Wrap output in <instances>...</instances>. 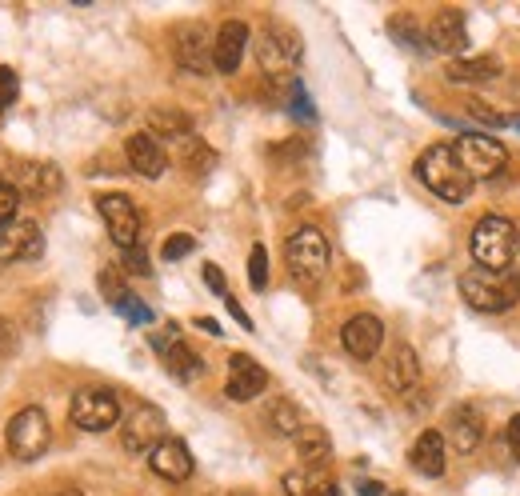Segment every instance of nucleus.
I'll use <instances>...</instances> for the list:
<instances>
[{"mask_svg":"<svg viewBox=\"0 0 520 496\" xmlns=\"http://www.w3.org/2000/svg\"><path fill=\"white\" fill-rule=\"evenodd\" d=\"M48 440H52V428H48L44 408H20V412L8 420V428H4V444H8V452H12L16 460H36V456H44Z\"/></svg>","mask_w":520,"mask_h":496,"instance_id":"nucleus-6","label":"nucleus"},{"mask_svg":"<svg viewBox=\"0 0 520 496\" xmlns=\"http://www.w3.org/2000/svg\"><path fill=\"white\" fill-rule=\"evenodd\" d=\"M120 312H124V316H128L132 324H152V308H148L144 300H136L132 292L124 296V304H120Z\"/></svg>","mask_w":520,"mask_h":496,"instance_id":"nucleus-37","label":"nucleus"},{"mask_svg":"<svg viewBox=\"0 0 520 496\" xmlns=\"http://www.w3.org/2000/svg\"><path fill=\"white\" fill-rule=\"evenodd\" d=\"M148 464H152L156 476H164V480H172V484H180V480L192 476V452H188V444L176 440V436H164V440L148 452Z\"/></svg>","mask_w":520,"mask_h":496,"instance_id":"nucleus-15","label":"nucleus"},{"mask_svg":"<svg viewBox=\"0 0 520 496\" xmlns=\"http://www.w3.org/2000/svg\"><path fill=\"white\" fill-rule=\"evenodd\" d=\"M196 324H200V328H204V332H216V336H220V324H216V320H208V316H200V320H196Z\"/></svg>","mask_w":520,"mask_h":496,"instance_id":"nucleus-45","label":"nucleus"},{"mask_svg":"<svg viewBox=\"0 0 520 496\" xmlns=\"http://www.w3.org/2000/svg\"><path fill=\"white\" fill-rule=\"evenodd\" d=\"M416 176L424 180L428 192H436V196L448 200V204H460V200H468V192H472V176L460 168L452 144H432V148H424V156L416 160Z\"/></svg>","mask_w":520,"mask_h":496,"instance_id":"nucleus-3","label":"nucleus"},{"mask_svg":"<svg viewBox=\"0 0 520 496\" xmlns=\"http://www.w3.org/2000/svg\"><path fill=\"white\" fill-rule=\"evenodd\" d=\"M460 296L476 312H508L520 300V272L516 268L488 272L472 264L468 272H460Z\"/></svg>","mask_w":520,"mask_h":496,"instance_id":"nucleus-2","label":"nucleus"},{"mask_svg":"<svg viewBox=\"0 0 520 496\" xmlns=\"http://www.w3.org/2000/svg\"><path fill=\"white\" fill-rule=\"evenodd\" d=\"M12 348H16V328L8 316H0V356H12Z\"/></svg>","mask_w":520,"mask_h":496,"instance_id":"nucleus-40","label":"nucleus"},{"mask_svg":"<svg viewBox=\"0 0 520 496\" xmlns=\"http://www.w3.org/2000/svg\"><path fill=\"white\" fill-rule=\"evenodd\" d=\"M56 496H84V492H72V488H64V492H56Z\"/></svg>","mask_w":520,"mask_h":496,"instance_id":"nucleus-46","label":"nucleus"},{"mask_svg":"<svg viewBox=\"0 0 520 496\" xmlns=\"http://www.w3.org/2000/svg\"><path fill=\"white\" fill-rule=\"evenodd\" d=\"M204 284H208L216 296H228V280H224V272H220L216 264H204Z\"/></svg>","mask_w":520,"mask_h":496,"instance_id":"nucleus-39","label":"nucleus"},{"mask_svg":"<svg viewBox=\"0 0 520 496\" xmlns=\"http://www.w3.org/2000/svg\"><path fill=\"white\" fill-rule=\"evenodd\" d=\"M68 420L84 432H108L112 424H120V400L112 388H80L72 396Z\"/></svg>","mask_w":520,"mask_h":496,"instance_id":"nucleus-7","label":"nucleus"},{"mask_svg":"<svg viewBox=\"0 0 520 496\" xmlns=\"http://www.w3.org/2000/svg\"><path fill=\"white\" fill-rule=\"evenodd\" d=\"M284 492L288 496H336V480L324 476L320 468H304V472L284 476Z\"/></svg>","mask_w":520,"mask_h":496,"instance_id":"nucleus-25","label":"nucleus"},{"mask_svg":"<svg viewBox=\"0 0 520 496\" xmlns=\"http://www.w3.org/2000/svg\"><path fill=\"white\" fill-rule=\"evenodd\" d=\"M288 104H292V112H296V116L312 120V104H308V96H304V88H300V84L292 88V100H288Z\"/></svg>","mask_w":520,"mask_h":496,"instance_id":"nucleus-41","label":"nucleus"},{"mask_svg":"<svg viewBox=\"0 0 520 496\" xmlns=\"http://www.w3.org/2000/svg\"><path fill=\"white\" fill-rule=\"evenodd\" d=\"M264 424L276 432V436H296L300 428H304V420H300V408L292 404V400H272L268 408H264Z\"/></svg>","mask_w":520,"mask_h":496,"instance_id":"nucleus-26","label":"nucleus"},{"mask_svg":"<svg viewBox=\"0 0 520 496\" xmlns=\"http://www.w3.org/2000/svg\"><path fill=\"white\" fill-rule=\"evenodd\" d=\"M96 284H100V296H104L112 308H120V304H124L128 288H124V280H120V272H116V268H104V272L96 276Z\"/></svg>","mask_w":520,"mask_h":496,"instance_id":"nucleus-31","label":"nucleus"},{"mask_svg":"<svg viewBox=\"0 0 520 496\" xmlns=\"http://www.w3.org/2000/svg\"><path fill=\"white\" fill-rule=\"evenodd\" d=\"M160 356H164V368H168L176 380H184V384H188V380H196V376L204 372L200 352H196L192 344H184V340H176V344H172V348H164Z\"/></svg>","mask_w":520,"mask_h":496,"instance_id":"nucleus-24","label":"nucleus"},{"mask_svg":"<svg viewBox=\"0 0 520 496\" xmlns=\"http://www.w3.org/2000/svg\"><path fill=\"white\" fill-rule=\"evenodd\" d=\"M44 232L36 220H12L0 228V260H40Z\"/></svg>","mask_w":520,"mask_h":496,"instance_id":"nucleus-12","label":"nucleus"},{"mask_svg":"<svg viewBox=\"0 0 520 496\" xmlns=\"http://www.w3.org/2000/svg\"><path fill=\"white\" fill-rule=\"evenodd\" d=\"M120 264H124L132 276H148V272H152V260H148V252H144L140 244H136V248H124V252H120Z\"/></svg>","mask_w":520,"mask_h":496,"instance_id":"nucleus-35","label":"nucleus"},{"mask_svg":"<svg viewBox=\"0 0 520 496\" xmlns=\"http://www.w3.org/2000/svg\"><path fill=\"white\" fill-rule=\"evenodd\" d=\"M444 464H448V456H444V436H440L436 428L420 432L416 444H412V468L424 472V476H444Z\"/></svg>","mask_w":520,"mask_h":496,"instance_id":"nucleus-21","label":"nucleus"},{"mask_svg":"<svg viewBox=\"0 0 520 496\" xmlns=\"http://www.w3.org/2000/svg\"><path fill=\"white\" fill-rule=\"evenodd\" d=\"M424 44H428L432 52H444V56L460 52V48L468 44L464 16H460L456 8H444V12H436V16H432V24H428V32H424Z\"/></svg>","mask_w":520,"mask_h":496,"instance_id":"nucleus-17","label":"nucleus"},{"mask_svg":"<svg viewBox=\"0 0 520 496\" xmlns=\"http://www.w3.org/2000/svg\"><path fill=\"white\" fill-rule=\"evenodd\" d=\"M244 48H248V24L244 20H224L216 28V40H212V68L232 76L244 60Z\"/></svg>","mask_w":520,"mask_h":496,"instance_id":"nucleus-13","label":"nucleus"},{"mask_svg":"<svg viewBox=\"0 0 520 496\" xmlns=\"http://www.w3.org/2000/svg\"><path fill=\"white\" fill-rule=\"evenodd\" d=\"M448 440L460 456H472L484 440V416L476 408H456L452 420H448Z\"/></svg>","mask_w":520,"mask_h":496,"instance_id":"nucleus-20","label":"nucleus"},{"mask_svg":"<svg viewBox=\"0 0 520 496\" xmlns=\"http://www.w3.org/2000/svg\"><path fill=\"white\" fill-rule=\"evenodd\" d=\"M468 116H472V120H480L484 128H504V116H500V112H492L484 100H468Z\"/></svg>","mask_w":520,"mask_h":496,"instance_id":"nucleus-36","label":"nucleus"},{"mask_svg":"<svg viewBox=\"0 0 520 496\" xmlns=\"http://www.w3.org/2000/svg\"><path fill=\"white\" fill-rule=\"evenodd\" d=\"M508 448H512V456H516V464H520V416L508 420Z\"/></svg>","mask_w":520,"mask_h":496,"instance_id":"nucleus-42","label":"nucleus"},{"mask_svg":"<svg viewBox=\"0 0 520 496\" xmlns=\"http://www.w3.org/2000/svg\"><path fill=\"white\" fill-rule=\"evenodd\" d=\"M212 164H216V152L192 140V144H188V152H184V168H188L192 176H204V172H212Z\"/></svg>","mask_w":520,"mask_h":496,"instance_id":"nucleus-32","label":"nucleus"},{"mask_svg":"<svg viewBox=\"0 0 520 496\" xmlns=\"http://www.w3.org/2000/svg\"><path fill=\"white\" fill-rule=\"evenodd\" d=\"M452 152H456L460 168H464L472 180H492V176H500L504 164H508V152H504L492 136H484V132H464V136H456Z\"/></svg>","mask_w":520,"mask_h":496,"instance_id":"nucleus-5","label":"nucleus"},{"mask_svg":"<svg viewBox=\"0 0 520 496\" xmlns=\"http://www.w3.org/2000/svg\"><path fill=\"white\" fill-rule=\"evenodd\" d=\"M224 496H248V492H224Z\"/></svg>","mask_w":520,"mask_h":496,"instance_id":"nucleus-47","label":"nucleus"},{"mask_svg":"<svg viewBox=\"0 0 520 496\" xmlns=\"http://www.w3.org/2000/svg\"><path fill=\"white\" fill-rule=\"evenodd\" d=\"M192 248H196V240H192L188 232H172V236L164 240V248H160V256H164V260H184V256H188Z\"/></svg>","mask_w":520,"mask_h":496,"instance_id":"nucleus-33","label":"nucleus"},{"mask_svg":"<svg viewBox=\"0 0 520 496\" xmlns=\"http://www.w3.org/2000/svg\"><path fill=\"white\" fill-rule=\"evenodd\" d=\"M124 156H128V168H132L136 176H148V180H156V176L164 172V164H168V156H164V148L156 144L152 132H136V136H128Z\"/></svg>","mask_w":520,"mask_h":496,"instance_id":"nucleus-18","label":"nucleus"},{"mask_svg":"<svg viewBox=\"0 0 520 496\" xmlns=\"http://www.w3.org/2000/svg\"><path fill=\"white\" fill-rule=\"evenodd\" d=\"M468 252H472V264L476 268H488V272H504L512 268L516 252H520V232L512 220L488 212L476 220L472 236H468Z\"/></svg>","mask_w":520,"mask_h":496,"instance_id":"nucleus-1","label":"nucleus"},{"mask_svg":"<svg viewBox=\"0 0 520 496\" xmlns=\"http://www.w3.org/2000/svg\"><path fill=\"white\" fill-rule=\"evenodd\" d=\"M256 60L268 76H288L300 64V36L288 24H268L256 36Z\"/></svg>","mask_w":520,"mask_h":496,"instance_id":"nucleus-8","label":"nucleus"},{"mask_svg":"<svg viewBox=\"0 0 520 496\" xmlns=\"http://www.w3.org/2000/svg\"><path fill=\"white\" fill-rule=\"evenodd\" d=\"M172 52H176V64L188 68V72H208L212 68V44H208L200 24H184L172 36Z\"/></svg>","mask_w":520,"mask_h":496,"instance_id":"nucleus-16","label":"nucleus"},{"mask_svg":"<svg viewBox=\"0 0 520 496\" xmlns=\"http://www.w3.org/2000/svg\"><path fill=\"white\" fill-rule=\"evenodd\" d=\"M284 256H288V272L300 284H316L328 272V240L324 232H316L312 224H300L288 240H284Z\"/></svg>","mask_w":520,"mask_h":496,"instance_id":"nucleus-4","label":"nucleus"},{"mask_svg":"<svg viewBox=\"0 0 520 496\" xmlns=\"http://www.w3.org/2000/svg\"><path fill=\"white\" fill-rule=\"evenodd\" d=\"M264 388H268V372H264L252 356L232 352V356H228V384H224L228 400H252V396H260Z\"/></svg>","mask_w":520,"mask_h":496,"instance_id":"nucleus-14","label":"nucleus"},{"mask_svg":"<svg viewBox=\"0 0 520 496\" xmlns=\"http://www.w3.org/2000/svg\"><path fill=\"white\" fill-rule=\"evenodd\" d=\"M224 300H228V312H232V316H236V324H240V328H248V332H252V320H248V312H244V308H240V304H236V300H232V296H224Z\"/></svg>","mask_w":520,"mask_h":496,"instance_id":"nucleus-43","label":"nucleus"},{"mask_svg":"<svg viewBox=\"0 0 520 496\" xmlns=\"http://www.w3.org/2000/svg\"><path fill=\"white\" fill-rule=\"evenodd\" d=\"M356 492H360V496H380L384 488H380V480H360V484H356Z\"/></svg>","mask_w":520,"mask_h":496,"instance_id":"nucleus-44","label":"nucleus"},{"mask_svg":"<svg viewBox=\"0 0 520 496\" xmlns=\"http://www.w3.org/2000/svg\"><path fill=\"white\" fill-rule=\"evenodd\" d=\"M148 128H152V136H188L192 132V116H184L180 108H152L148 112Z\"/></svg>","mask_w":520,"mask_h":496,"instance_id":"nucleus-27","label":"nucleus"},{"mask_svg":"<svg viewBox=\"0 0 520 496\" xmlns=\"http://www.w3.org/2000/svg\"><path fill=\"white\" fill-rule=\"evenodd\" d=\"M292 440H296V456L304 468H324V460L332 456V436L320 424H304Z\"/></svg>","mask_w":520,"mask_h":496,"instance_id":"nucleus-22","label":"nucleus"},{"mask_svg":"<svg viewBox=\"0 0 520 496\" xmlns=\"http://www.w3.org/2000/svg\"><path fill=\"white\" fill-rule=\"evenodd\" d=\"M24 184H28V192H36V196H52V192H60V168L56 164H28L24 168Z\"/></svg>","mask_w":520,"mask_h":496,"instance_id":"nucleus-28","label":"nucleus"},{"mask_svg":"<svg viewBox=\"0 0 520 496\" xmlns=\"http://www.w3.org/2000/svg\"><path fill=\"white\" fill-rule=\"evenodd\" d=\"M248 280L256 292L268 288V248L264 244H252V252H248Z\"/></svg>","mask_w":520,"mask_h":496,"instance_id":"nucleus-30","label":"nucleus"},{"mask_svg":"<svg viewBox=\"0 0 520 496\" xmlns=\"http://www.w3.org/2000/svg\"><path fill=\"white\" fill-rule=\"evenodd\" d=\"M340 344H344V352H348L352 360H372V356L380 352V344H384V324H380L372 312H356V316L344 320Z\"/></svg>","mask_w":520,"mask_h":496,"instance_id":"nucleus-10","label":"nucleus"},{"mask_svg":"<svg viewBox=\"0 0 520 496\" xmlns=\"http://www.w3.org/2000/svg\"><path fill=\"white\" fill-rule=\"evenodd\" d=\"M16 208H20V188L0 180V228L16 220Z\"/></svg>","mask_w":520,"mask_h":496,"instance_id":"nucleus-34","label":"nucleus"},{"mask_svg":"<svg viewBox=\"0 0 520 496\" xmlns=\"http://www.w3.org/2000/svg\"><path fill=\"white\" fill-rule=\"evenodd\" d=\"M384 384H388L392 392H400V396L420 384V360H416V352H412L408 344H396L392 356L384 360Z\"/></svg>","mask_w":520,"mask_h":496,"instance_id":"nucleus-19","label":"nucleus"},{"mask_svg":"<svg viewBox=\"0 0 520 496\" xmlns=\"http://www.w3.org/2000/svg\"><path fill=\"white\" fill-rule=\"evenodd\" d=\"M444 72H448V80H456V84H476V80H496V76H500V64H496V56H460V60H452Z\"/></svg>","mask_w":520,"mask_h":496,"instance_id":"nucleus-23","label":"nucleus"},{"mask_svg":"<svg viewBox=\"0 0 520 496\" xmlns=\"http://www.w3.org/2000/svg\"><path fill=\"white\" fill-rule=\"evenodd\" d=\"M388 28H392V36L400 40V44H408V48H424V36H420V24H416V16H392L388 20Z\"/></svg>","mask_w":520,"mask_h":496,"instance_id":"nucleus-29","label":"nucleus"},{"mask_svg":"<svg viewBox=\"0 0 520 496\" xmlns=\"http://www.w3.org/2000/svg\"><path fill=\"white\" fill-rule=\"evenodd\" d=\"M96 208H100V216H104V224H108V236H112V244L124 252V248H136V240H140V212H136V204L124 196V192H100L96 196Z\"/></svg>","mask_w":520,"mask_h":496,"instance_id":"nucleus-9","label":"nucleus"},{"mask_svg":"<svg viewBox=\"0 0 520 496\" xmlns=\"http://www.w3.org/2000/svg\"><path fill=\"white\" fill-rule=\"evenodd\" d=\"M168 432H164V416L156 412V408H136V412H128L124 420H120V444L128 448V452H152L160 440H164Z\"/></svg>","mask_w":520,"mask_h":496,"instance_id":"nucleus-11","label":"nucleus"},{"mask_svg":"<svg viewBox=\"0 0 520 496\" xmlns=\"http://www.w3.org/2000/svg\"><path fill=\"white\" fill-rule=\"evenodd\" d=\"M16 92H20L16 72H12V68H0V108H8V104L16 100Z\"/></svg>","mask_w":520,"mask_h":496,"instance_id":"nucleus-38","label":"nucleus"}]
</instances>
